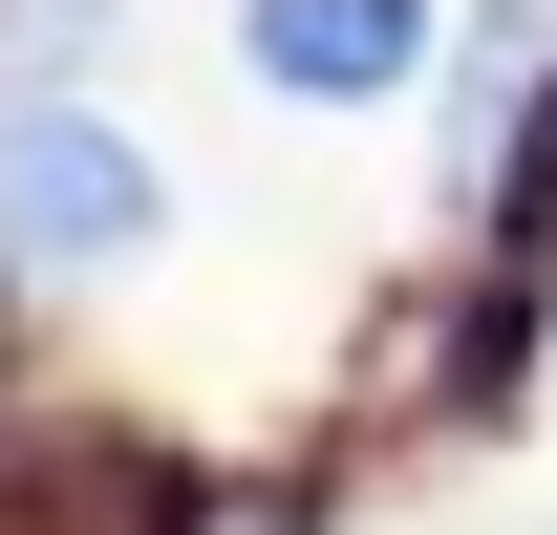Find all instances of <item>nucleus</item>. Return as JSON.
Wrapping results in <instances>:
<instances>
[{
    "instance_id": "obj_1",
    "label": "nucleus",
    "mask_w": 557,
    "mask_h": 535,
    "mask_svg": "<svg viewBox=\"0 0 557 535\" xmlns=\"http://www.w3.org/2000/svg\"><path fill=\"white\" fill-rule=\"evenodd\" d=\"M536 343H557V278L515 258V236H429L344 322V386H322L300 450L322 471H450V450H493V428L536 407Z\"/></svg>"
},
{
    "instance_id": "obj_2",
    "label": "nucleus",
    "mask_w": 557,
    "mask_h": 535,
    "mask_svg": "<svg viewBox=\"0 0 557 535\" xmlns=\"http://www.w3.org/2000/svg\"><path fill=\"white\" fill-rule=\"evenodd\" d=\"M194 236V172L108 86H0V300H108Z\"/></svg>"
},
{
    "instance_id": "obj_3",
    "label": "nucleus",
    "mask_w": 557,
    "mask_h": 535,
    "mask_svg": "<svg viewBox=\"0 0 557 535\" xmlns=\"http://www.w3.org/2000/svg\"><path fill=\"white\" fill-rule=\"evenodd\" d=\"M450 65V0H236V86L278 129H386Z\"/></svg>"
},
{
    "instance_id": "obj_4",
    "label": "nucleus",
    "mask_w": 557,
    "mask_h": 535,
    "mask_svg": "<svg viewBox=\"0 0 557 535\" xmlns=\"http://www.w3.org/2000/svg\"><path fill=\"white\" fill-rule=\"evenodd\" d=\"M557 65V0H450V65H429V214L493 194V150H515V108H536Z\"/></svg>"
},
{
    "instance_id": "obj_5",
    "label": "nucleus",
    "mask_w": 557,
    "mask_h": 535,
    "mask_svg": "<svg viewBox=\"0 0 557 535\" xmlns=\"http://www.w3.org/2000/svg\"><path fill=\"white\" fill-rule=\"evenodd\" d=\"M129 22H150V0H0V86H108Z\"/></svg>"
},
{
    "instance_id": "obj_6",
    "label": "nucleus",
    "mask_w": 557,
    "mask_h": 535,
    "mask_svg": "<svg viewBox=\"0 0 557 535\" xmlns=\"http://www.w3.org/2000/svg\"><path fill=\"white\" fill-rule=\"evenodd\" d=\"M450 535H557V514H450Z\"/></svg>"
}]
</instances>
